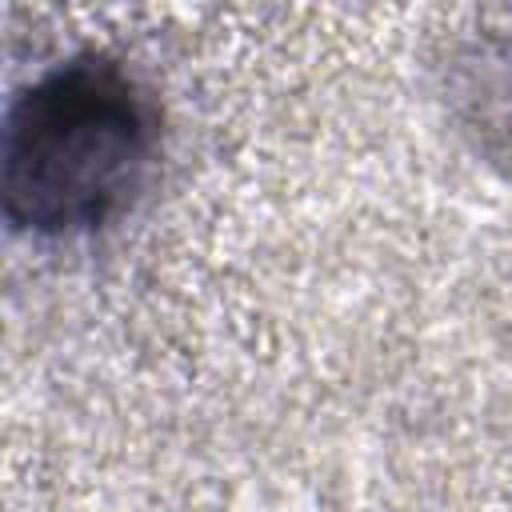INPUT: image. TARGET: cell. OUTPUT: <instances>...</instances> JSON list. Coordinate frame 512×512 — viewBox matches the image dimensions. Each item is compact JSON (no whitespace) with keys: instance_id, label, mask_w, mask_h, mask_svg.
Masks as SVG:
<instances>
[{"instance_id":"1","label":"cell","mask_w":512,"mask_h":512,"mask_svg":"<svg viewBox=\"0 0 512 512\" xmlns=\"http://www.w3.org/2000/svg\"><path fill=\"white\" fill-rule=\"evenodd\" d=\"M164 144L156 92L104 48L24 80L0 120V216L12 236L60 244L120 224Z\"/></svg>"}]
</instances>
